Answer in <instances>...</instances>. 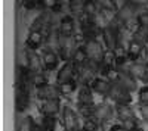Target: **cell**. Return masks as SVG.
<instances>
[{
  "mask_svg": "<svg viewBox=\"0 0 148 131\" xmlns=\"http://www.w3.org/2000/svg\"><path fill=\"white\" fill-rule=\"evenodd\" d=\"M84 47H86V53H88V57H89L90 63L101 65L104 62L105 50L102 49V46L99 44L98 40H86L84 41Z\"/></svg>",
  "mask_w": 148,
  "mask_h": 131,
  "instance_id": "obj_1",
  "label": "cell"
},
{
  "mask_svg": "<svg viewBox=\"0 0 148 131\" xmlns=\"http://www.w3.org/2000/svg\"><path fill=\"white\" fill-rule=\"evenodd\" d=\"M102 37H104V43L107 46V50H117L119 43H120V31H117L113 24L108 25L102 30Z\"/></svg>",
  "mask_w": 148,
  "mask_h": 131,
  "instance_id": "obj_2",
  "label": "cell"
},
{
  "mask_svg": "<svg viewBox=\"0 0 148 131\" xmlns=\"http://www.w3.org/2000/svg\"><path fill=\"white\" fill-rule=\"evenodd\" d=\"M76 49H77V46H76V41H74L73 37H62V35H61V40H59V56L62 57V61L71 62Z\"/></svg>",
  "mask_w": 148,
  "mask_h": 131,
  "instance_id": "obj_3",
  "label": "cell"
},
{
  "mask_svg": "<svg viewBox=\"0 0 148 131\" xmlns=\"http://www.w3.org/2000/svg\"><path fill=\"white\" fill-rule=\"evenodd\" d=\"M30 102V93L27 82H16V96H15V106L18 112H24Z\"/></svg>",
  "mask_w": 148,
  "mask_h": 131,
  "instance_id": "obj_4",
  "label": "cell"
},
{
  "mask_svg": "<svg viewBox=\"0 0 148 131\" xmlns=\"http://www.w3.org/2000/svg\"><path fill=\"white\" fill-rule=\"evenodd\" d=\"M110 99H113L116 102V105H130V102H132L130 91H127L125 87H121L119 82L113 84V87H111Z\"/></svg>",
  "mask_w": 148,
  "mask_h": 131,
  "instance_id": "obj_5",
  "label": "cell"
},
{
  "mask_svg": "<svg viewBox=\"0 0 148 131\" xmlns=\"http://www.w3.org/2000/svg\"><path fill=\"white\" fill-rule=\"evenodd\" d=\"M62 121L67 131H79V116L70 106L62 109Z\"/></svg>",
  "mask_w": 148,
  "mask_h": 131,
  "instance_id": "obj_6",
  "label": "cell"
},
{
  "mask_svg": "<svg viewBox=\"0 0 148 131\" xmlns=\"http://www.w3.org/2000/svg\"><path fill=\"white\" fill-rule=\"evenodd\" d=\"M76 66L73 65V62H65L62 66L59 68L58 71V74H56V84L61 86V84H64V82H68L73 80L74 74H76Z\"/></svg>",
  "mask_w": 148,
  "mask_h": 131,
  "instance_id": "obj_7",
  "label": "cell"
},
{
  "mask_svg": "<svg viewBox=\"0 0 148 131\" xmlns=\"http://www.w3.org/2000/svg\"><path fill=\"white\" fill-rule=\"evenodd\" d=\"M77 103L79 108H89L93 105V96H92V88L88 84H82L79 90V96H77Z\"/></svg>",
  "mask_w": 148,
  "mask_h": 131,
  "instance_id": "obj_8",
  "label": "cell"
},
{
  "mask_svg": "<svg viewBox=\"0 0 148 131\" xmlns=\"http://www.w3.org/2000/svg\"><path fill=\"white\" fill-rule=\"evenodd\" d=\"M36 96L39 97L40 100H51V99H58L61 96V93H59V87L58 86H51V84H47L45 87H40V88H37L36 90Z\"/></svg>",
  "mask_w": 148,
  "mask_h": 131,
  "instance_id": "obj_9",
  "label": "cell"
},
{
  "mask_svg": "<svg viewBox=\"0 0 148 131\" xmlns=\"http://www.w3.org/2000/svg\"><path fill=\"white\" fill-rule=\"evenodd\" d=\"M89 86H90L92 91H95L98 94H102V96H110L111 87H113V84L108 80H104V78H95Z\"/></svg>",
  "mask_w": 148,
  "mask_h": 131,
  "instance_id": "obj_10",
  "label": "cell"
},
{
  "mask_svg": "<svg viewBox=\"0 0 148 131\" xmlns=\"http://www.w3.org/2000/svg\"><path fill=\"white\" fill-rule=\"evenodd\" d=\"M73 65L76 66V69L79 68H83L84 65L89 63V57H88V53H86V47L84 46H77L76 52L73 55Z\"/></svg>",
  "mask_w": 148,
  "mask_h": 131,
  "instance_id": "obj_11",
  "label": "cell"
},
{
  "mask_svg": "<svg viewBox=\"0 0 148 131\" xmlns=\"http://www.w3.org/2000/svg\"><path fill=\"white\" fill-rule=\"evenodd\" d=\"M119 84L121 87H125L127 91H133L136 90V78H135L129 71H121L120 69V80H119Z\"/></svg>",
  "mask_w": 148,
  "mask_h": 131,
  "instance_id": "obj_12",
  "label": "cell"
},
{
  "mask_svg": "<svg viewBox=\"0 0 148 131\" xmlns=\"http://www.w3.org/2000/svg\"><path fill=\"white\" fill-rule=\"evenodd\" d=\"M142 47H144V44H141L139 41L133 40V38L129 40L127 47H126L127 59H130L132 62H136L138 59H139V56H141V53H142Z\"/></svg>",
  "mask_w": 148,
  "mask_h": 131,
  "instance_id": "obj_13",
  "label": "cell"
},
{
  "mask_svg": "<svg viewBox=\"0 0 148 131\" xmlns=\"http://www.w3.org/2000/svg\"><path fill=\"white\" fill-rule=\"evenodd\" d=\"M133 14H135V6L127 2L125 6H121V7L117 10L116 19L120 21V24H126V22H129V21L133 18Z\"/></svg>",
  "mask_w": 148,
  "mask_h": 131,
  "instance_id": "obj_14",
  "label": "cell"
},
{
  "mask_svg": "<svg viewBox=\"0 0 148 131\" xmlns=\"http://www.w3.org/2000/svg\"><path fill=\"white\" fill-rule=\"evenodd\" d=\"M59 32L62 37H73L74 35V19L67 15L59 21Z\"/></svg>",
  "mask_w": 148,
  "mask_h": 131,
  "instance_id": "obj_15",
  "label": "cell"
},
{
  "mask_svg": "<svg viewBox=\"0 0 148 131\" xmlns=\"http://www.w3.org/2000/svg\"><path fill=\"white\" fill-rule=\"evenodd\" d=\"M93 118H96L98 121L101 122H108L111 121V118H113V111L108 105H98L95 106V115Z\"/></svg>",
  "mask_w": 148,
  "mask_h": 131,
  "instance_id": "obj_16",
  "label": "cell"
},
{
  "mask_svg": "<svg viewBox=\"0 0 148 131\" xmlns=\"http://www.w3.org/2000/svg\"><path fill=\"white\" fill-rule=\"evenodd\" d=\"M43 43V32L42 31H31L28 38L25 41V46L28 47V50L36 52V49H39Z\"/></svg>",
  "mask_w": 148,
  "mask_h": 131,
  "instance_id": "obj_17",
  "label": "cell"
},
{
  "mask_svg": "<svg viewBox=\"0 0 148 131\" xmlns=\"http://www.w3.org/2000/svg\"><path fill=\"white\" fill-rule=\"evenodd\" d=\"M59 108H61L59 97L58 99H51V100H45L43 102V106H42L45 116H55L59 112Z\"/></svg>",
  "mask_w": 148,
  "mask_h": 131,
  "instance_id": "obj_18",
  "label": "cell"
},
{
  "mask_svg": "<svg viewBox=\"0 0 148 131\" xmlns=\"http://www.w3.org/2000/svg\"><path fill=\"white\" fill-rule=\"evenodd\" d=\"M127 71L135 78H139V80L145 81V77L148 74V66L145 63H142V62H132Z\"/></svg>",
  "mask_w": 148,
  "mask_h": 131,
  "instance_id": "obj_19",
  "label": "cell"
},
{
  "mask_svg": "<svg viewBox=\"0 0 148 131\" xmlns=\"http://www.w3.org/2000/svg\"><path fill=\"white\" fill-rule=\"evenodd\" d=\"M43 63H45V69L47 71H52L56 68L58 65V55L52 50V49H46L43 52Z\"/></svg>",
  "mask_w": 148,
  "mask_h": 131,
  "instance_id": "obj_20",
  "label": "cell"
},
{
  "mask_svg": "<svg viewBox=\"0 0 148 131\" xmlns=\"http://www.w3.org/2000/svg\"><path fill=\"white\" fill-rule=\"evenodd\" d=\"M116 112H117L119 118L121 120V122H125L127 120H136V118H135V113H133V109L130 108V105H117Z\"/></svg>",
  "mask_w": 148,
  "mask_h": 131,
  "instance_id": "obj_21",
  "label": "cell"
},
{
  "mask_svg": "<svg viewBox=\"0 0 148 131\" xmlns=\"http://www.w3.org/2000/svg\"><path fill=\"white\" fill-rule=\"evenodd\" d=\"M43 69H45L43 59H40V56L36 52L30 50V71L31 72H43Z\"/></svg>",
  "mask_w": 148,
  "mask_h": 131,
  "instance_id": "obj_22",
  "label": "cell"
},
{
  "mask_svg": "<svg viewBox=\"0 0 148 131\" xmlns=\"http://www.w3.org/2000/svg\"><path fill=\"white\" fill-rule=\"evenodd\" d=\"M30 84L33 87H36V90L40 88V87H45V86L49 84V82H47V77L45 75V72H31Z\"/></svg>",
  "mask_w": 148,
  "mask_h": 131,
  "instance_id": "obj_23",
  "label": "cell"
},
{
  "mask_svg": "<svg viewBox=\"0 0 148 131\" xmlns=\"http://www.w3.org/2000/svg\"><path fill=\"white\" fill-rule=\"evenodd\" d=\"M18 69L30 71V50L22 49L18 53Z\"/></svg>",
  "mask_w": 148,
  "mask_h": 131,
  "instance_id": "obj_24",
  "label": "cell"
},
{
  "mask_svg": "<svg viewBox=\"0 0 148 131\" xmlns=\"http://www.w3.org/2000/svg\"><path fill=\"white\" fill-rule=\"evenodd\" d=\"M47 25H51V24H49V15L43 14V15L37 16V18L33 21L31 31H42V30H43V28H46Z\"/></svg>",
  "mask_w": 148,
  "mask_h": 131,
  "instance_id": "obj_25",
  "label": "cell"
},
{
  "mask_svg": "<svg viewBox=\"0 0 148 131\" xmlns=\"http://www.w3.org/2000/svg\"><path fill=\"white\" fill-rule=\"evenodd\" d=\"M132 38L139 41L141 44H145L148 41V27H138L136 31L133 32Z\"/></svg>",
  "mask_w": 148,
  "mask_h": 131,
  "instance_id": "obj_26",
  "label": "cell"
},
{
  "mask_svg": "<svg viewBox=\"0 0 148 131\" xmlns=\"http://www.w3.org/2000/svg\"><path fill=\"white\" fill-rule=\"evenodd\" d=\"M98 10H99V7H98L96 2H92V0H84V7H83L84 14H88L89 16H92L95 19L96 15H98Z\"/></svg>",
  "mask_w": 148,
  "mask_h": 131,
  "instance_id": "obj_27",
  "label": "cell"
},
{
  "mask_svg": "<svg viewBox=\"0 0 148 131\" xmlns=\"http://www.w3.org/2000/svg\"><path fill=\"white\" fill-rule=\"evenodd\" d=\"M36 124L33 121L31 116H25L24 120L19 122V127H18V131H36Z\"/></svg>",
  "mask_w": 148,
  "mask_h": 131,
  "instance_id": "obj_28",
  "label": "cell"
},
{
  "mask_svg": "<svg viewBox=\"0 0 148 131\" xmlns=\"http://www.w3.org/2000/svg\"><path fill=\"white\" fill-rule=\"evenodd\" d=\"M77 21H79V25H80L82 31L93 24V18H92V16H89L88 14H84V12H82L80 15H77Z\"/></svg>",
  "mask_w": 148,
  "mask_h": 131,
  "instance_id": "obj_29",
  "label": "cell"
},
{
  "mask_svg": "<svg viewBox=\"0 0 148 131\" xmlns=\"http://www.w3.org/2000/svg\"><path fill=\"white\" fill-rule=\"evenodd\" d=\"M99 121L96 120V118H84L83 121V131H98V124Z\"/></svg>",
  "mask_w": 148,
  "mask_h": 131,
  "instance_id": "obj_30",
  "label": "cell"
},
{
  "mask_svg": "<svg viewBox=\"0 0 148 131\" xmlns=\"http://www.w3.org/2000/svg\"><path fill=\"white\" fill-rule=\"evenodd\" d=\"M59 87V93L61 94H71L74 90H76V87H77V82L74 81V80H71V81H68V82H64V84H61V86H58Z\"/></svg>",
  "mask_w": 148,
  "mask_h": 131,
  "instance_id": "obj_31",
  "label": "cell"
},
{
  "mask_svg": "<svg viewBox=\"0 0 148 131\" xmlns=\"http://www.w3.org/2000/svg\"><path fill=\"white\" fill-rule=\"evenodd\" d=\"M56 128V120L55 116H45L42 122V130L43 131H55Z\"/></svg>",
  "mask_w": 148,
  "mask_h": 131,
  "instance_id": "obj_32",
  "label": "cell"
},
{
  "mask_svg": "<svg viewBox=\"0 0 148 131\" xmlns=\"http://www.w3.org/2000/svg\"><path fill=\"white\" fill-rule=\"evenodd\" d=\"M102 63L107 65V66H110V68H113V66L117 63V55H116V52H114V50H107Z\"/></svg>",
  "mask_w": 148,
  "mask_h": 131,
  "instance_id": "obj_33",
  "label": "cell"
},
{
  "mask_svg": "<svg viewBox=\"0 0 148 131\" xmlns=\"http://www.w3.org/2000/svg\"><path fill=\"white\" fill-rule=\"evenodd\" d=\"M84 7V0H70V9L73 14L80 15Z\"/></svg>",
  "mask_w": 148,
  "mask_h": 131,
  "instance_id": "obj_34",
  "label": "cell"
},
{
  "mask_svg": "<svg viewBox=\"0 0 148 131\" xmlns=\"http://www.w3.org/2000/svg\"><path fill=\"white\" fill-rule=\"evenodd\" d=\"M43 6L52 12H58L61 9V2L59 0H43Z\"/></svg>",
  "mask_w": 148,
  "mask_h": 131,
  "instance_id": "obj_35",
  "label": "cell"
},
{
  "mask_svg": "<svg viewBox=\"0 0 148 131\" xmlns=\"http://www.w3.org/2000/svg\"><path fill=\"white\" fill-rule=\"evenodd\" d=\"M138 102H139V105H148V87H142L139 90Z\"/></svg>",
  "mask_w": 148,
  "mask_h": 131,
  "instance_id": "obj_36",
  "label": "cell"
},
{
  "mask_svg": "<svg viewBox=\"0 0 148 131\" xmlns=\"http://www.w3.org/2000/svg\"><path fill=\"white\" fill-rule=\"evenodd\" d=\"M136 21H138V27H148V12L138 14Z\"/></svg>",
  "mask_w": 148,
  "mask_h": 131,
  "instance_id": "obj_37",
  "label": "cell"
},
{
  "mask_svg": "<svg viewBox=\"0 0 148 131\" xmlns=\"http://www.w3.org/2000/svg\"><path fill=\"white\" fill-rule=\"evenodd\" d=\"M139 113L142 116V120L145 122H148V105H141L139 106Z\"/></svg>",
  "mask_w": 148,
  "mask_h": 131,
  "instance_id": "obj_38",
  "label": "cell"
},
{
  "mask_svg": "<svg viewBox=\"0 0 148 131\" xmlns=\"http://www.w3.org/2000/svg\"><path fill=\"white\" fill-rule=\"evenodd\" d=\"M133 6H148V0H127Z\"/></svg>",
  "mask_w": 148,
  "mask_h": 131,
  "instance_id": "obj_39",
  "label": "cell"
},
{
  "mask_svg": "<svg viewBox=\"0 0 148 131\" xmlns=\"http://www.w3.org/2000/svg\"><path fill=\"white\" fill-rule=\"evenodd\" d=\"M28 7H36L39 5H43V0H25Z\"/></svg>",
  "mask_w": 148,
  "mask_h": 131,
  "instance_id": "obj_40",
  "label": "cell"
},
{
  "mask_svg": "<svg viewBox=\"0 0 148 131\" xmlns=\"http://www.w3.org/2000/svg\"><path fill=\"white\" fill-rule=\"evenodd\" d=\"M110 131H127V130L125 128V125H123V124H114L113 127L110 128Z\"/></svg>",
  "mask_w": 148,
  "mask_h": 131,
  "instance_id": "obj_41",
  "label": "cell"
},
{
  "mask_svg": "<svg viewBox=\"0 0 148 131\" xmlns=\"http://www.w3.org/2000/svg\"><path fill=\"white\" fill-rule=\"evenodd\" d=\"M145 81H147V82H148V74H147V77H145Z\"/></svg>",
  "mask_w": 148,
  "mask_h": 131,
  "instance_id": "obj_42",
  "label": "cell"
},
{
  "mask_svg": "<svg viewBox=\"0 0 148 131\" xmlns=\"http://www.w3.org/2000/svg\"><path fill=\"white\" fill-rule=\"evenodd\" d=\"M92 2H96V0H92Z\"/></svg>",
  "mask_w": 148,
  "mask_h": 131,
  "instance_id": "obj_43",
  "label": "cell"
}]
</instances>
